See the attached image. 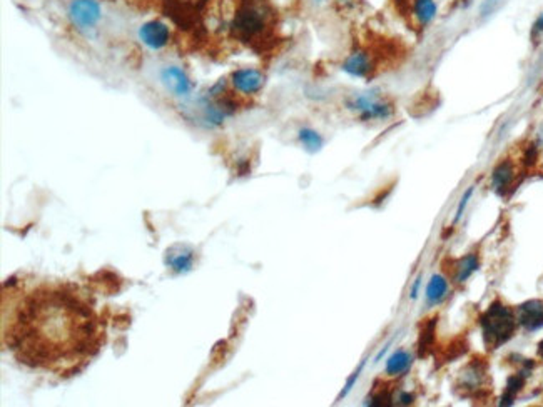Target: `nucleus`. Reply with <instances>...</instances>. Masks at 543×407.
Listing matches in <instances>:
<instances>
[{"mask_svg":"<svg viewBox=\"0 0 543 407\" xmlns=\"http://www.w3.org/2000/svg\"><path fill=\"white\" fill-rule=\"evenodd\" d=\"M104 337L92 302L67 284L27 292L6 331L15 361L57 375L81 373L99 354Z\"/></svg>","mask_w":543,"mask_h":407,"instance_id":"obj_1","label":"nucleus"},{"mask_svg":"<svg viewBox=\"0 0 543 407\" xmlns=\"http://www.w3.org/2000/svg\"><path fill=\"white\" fill-rule=\"evenodd\" d=\"M274 23L276 14L267 0H239L229 30L236 41L253 45L265 41L273 30Z\"/></svg>","mask_w":543,"mask_h":407,"instance_id":"obj_2","label":"nucleus"},{"mask_svg":"<svg viewBox=\"0 0 543 407\" xmlns=\"http://www.w3.org/2000/svg\"><path fill=\"white\" fill-rule=\"evenodd\" d=\"M346 109L361 122H387L395 117V104L378 89L353 94L346 98Z\"/></svg>","mask_w":543,"mask_h":407,"instance_id":"obj_3","label":"nucleus"},{"mask_svg":"<svg viewBox=\"0 0 543 407\" xmlns=\"http://www.w3.org/2000/svg\"><path fill=\"white\" fill-rule=\"evenodd\" d=\"M483 329V339L490 349H498L506 341H510L515 333L517 319L513 312L503 304L495 302L488 307V311L480 319Z\"/></svg>","mask_w":543,"mask_h":407,"instance_id":"obj_4","label":"nucleus"},{"mask_svg":"<svg viewBox=\"0 0 543 407\" xmlns=\"http://www.w3.org/2000/svg\"><path fill=\"white\" fill-rule=\"evenodd\" d=\"M67 19L77 32L88 35L99 25L102 7L97 0H70L67 6Z\"/></svg>","mask_w":543,"mask_h":407,"instance_id":"obj_5","label":"nucleus"},{"mask_svg":"<svg viewBox=\"0 0 543 407\" xmlns=\"http://www.w3.org/2000/svg\"><path fill=\"white\" fill-rule=\"evenodd\" d=\"M229 84L233 87L234 92L239 96H258L266 85V75L259 69L253 67H244V69H236L229 77Z\"/></svg>","mask_w":543,"mask_h":407,"instance_id":"obj_6","label":"nucleus"},{"mask_svg":"<svg viewBox=\"0 0 543 407\" xmlns=\"http://www.w3.org/2000/svg\"><path fill=\"white\" fill-rule=\"evenodd\" d=\"M159 81L171 96L178 98H187L192 94L194 84L186 70L179 65H166L161 69Z\"/></svg>","mask_w":543,"mask_h":407,"instance_id":"obj_7","label":"nucleus"},{"mask_svg":"<svg viewBox=\"0 0 543 407\" xmlns=\"http://www.w3.org/2000/svg\"><path fill=\"white\" fill-rule=\"evenodd\" d=\"M411 23L418 29H428L438 19L440 2L438 0H408L403 6Z\"/></svg>","mask_w":543,"mask_h":407,"instance_id":"obj_8","label":"nucleus"},{"mask_svg":"<svg viewBox=\"0 0 543 407\" xmlns=\"http://www.w3.org/2000/svg\"><path fill=\"white\" fill-rule=\"evenodd\" d=\"M137 35H139V41L151 50L164 49L171 41V30H169L167 23L157 21V19L144 22L139 27V34Z\"/></svg>","mask_w":543,"mask_h":407,"instance_id":"obj_9","label":"nucleus"},{"mask_svg":"<svg viewBox=\"0 0 543 407\" xmlns=\"http://www.w3.org/2000/svg\"><path fill=\"white\" fill-rule=\"evenodd\" d=\"M341 69L348 75H351V77L368 79L376 69L375 57H373V54L369 52V50L356 49L345 59Z\"/></svg>","mask_w":543,"mask_h":407,"instance_id":"obj_10","label":"nucleus"},{"mask_svg":"<svg viewBox=\"0 0 543 407\" xmlns=\"http://www.w3.org/2000/svg\"><path fill=\"white\" fill-rule=\"evenodd\" d=\"M515 177H517V167H515L513 160H500L491 171V189L497 194H505L513 185Z\"/></svg>","mask_w":543,"mask_h":407,"instance_id":"obj_11","label":"nucleus"},{"mask_svg":"<svg viewBox=\"0 0 543 407\" xmlns=\"http://www.w3.org/2000/svg\"><path fill=\"white\" fill-rule=\"evenodd\" d=\"M518 324L533 333L543 327V300H529L518 307Z\"/></svg>","mask_w":543,"mask_h":407,"instance_id":"obj_12","label":"nucleus"},{"mask_svg":"<svg viewBox=\"0 0 543 407\" xmlns=\"http://www.w3.org/2000/svg\"><path fill=\"white\" fill-rule=\"evenodd\" d=\"M413 364L411 354L407 353V351H396L388 357L387 366H385V373L391 377H396V375H403L410 371V367Z\"/></svg>","mask_w":543,"mask_h":407,"instance_id":"obj_13","label":"nucleus"},{"mask_svg":"<svg viewBox=\"0 0 543 407\" xmlns=\"http://www.w3.org/2000/svg\"><path fill=\"white\" fill-rule=\"evenodd\" d=\"M298 140H300L303 149L309 154L320 152L322 145H325V140H322L321 134L311 127H301L298 130Z\"/></svg>","mask_w":543,"mask_h":407,"instance_id":"obj_14","label":"nucleus"},{"mask_svg":"<svg viewBox=\"0 0 543 407\" xmlns=\"http://www.w3.org/2000/svg\"><path fill=\"white\" fill-rule=\"evenodd\" d=\"M448 294V280L443 275H431L430 282L427 286V300L430 304H438L447 298Z\"/></svg>","mask_w":543,"mask_h":407,"instance_id":"obj_15","label":"nucleus"},{"mask_svg":"<svg viewBox=\"0 0 543 407\" xmlns=\"http://www.w3.org/2000/svg\"><path fill=\"white\" fill-rule=\"evenodd\" d=\"M192 260H194V252L186 247H179L178 254H174V251H171V254H169V266L176 272L191 271Z\"/></svg>","mask_w":543,"mask_h":407,"instance_id":"obj_16","label":"nucleus"},{"mask_svg":"<svg viewBox=\"0 0 543 407\" xmlns=\"http://www.w3.org/2000/svg\"><path fill=\"white\" fill-rule=\"evenodd\" d=\"M478 267L480 262L477 254L467 255V258H463L458 262V266H456V280H458V282H467V280L471 278V274L478 271Z\"/></svg>","mask_w":543,"mask_h":407,"instance_id":"obj_17","label":"nucleus"},{"mask_svg":"<svg viewBox=\"0 0 543 407\" xmlns=\"http://www.w3.org/2000/svg\"><path fill=\"white\" fill-rule=\"evenodd\" d=\"M523 375H526V374L522 373V374H518V375H511V377L509 379V384H506L505 394H503L500 406L513 404L515 396H517V394L520 393V389H522V386H523Z\"/></svg>","mask_w":543,"mask_h":407,"instance_id":"obj_18","label":"nucleus"},{"mask_svg":"<svg viewBox=\"0 0 543 407\" xmlns=\"http://www.w3.org/2000/svg\"><path fill=\"white\" fill-rule=\"evenodd\" d=\"M435 319H431V322H428L427 326H424L423 333L420 335V351H422V354L431 346L433 337H435Z\"/></svg>","mask_w":543,"mask_h":407,"instance_id":"obj_19","label":"nucleus"},{"mask_svg":"<svg viewBox=\"0 0 543 407\" xmlns=\"http://www.w3.org/2000/svg\"><path fill=\"white\" fill-rule=\"evenodd\" d=\"M473 192H475V187H468L467 191H465V194H463V196H462V199H460L458 209H456V216H455V219H453L455 224L458 222L460 219H462L463 212H465L467 205H468V202H470V199H471V196H473Z\"/></svg>","mask_w":543,"mask_h":407,"instance_id":"obj_20","label":"nucleus"},{"mask_svg":"<svg viewBox=\"0 0 543 407\" xmlns=\"http://www.w3.org/2000/svg\"><path fill=\"white\" fill-rule=\"evenodd\" d=\"M543 37V12L538 14V17L535 19V22L532 23V30H530V39H532L533 43L540 42V39Z\"/></svg>","mask_w":543,"mask_h":407,"instance_id":"obj_21","label":"nucleus"},{"mask_svg":"<svg viewBox=\"0 0 543 407\" xmlns=\"http://www.w3.org/2000/svg\"><path fill=\"white\" fill-rule=\"evenodd\" d=\"M537 160H538V147L535 144H530L529 147L525 149V152H523V165L530 167V165L537 164Z\"/></svg>","mask_w":543,"mask_h":407,"instance_id":"obj_22","label":"nucleus"},{"mask_svg":"<svg viewBox=\"0 0 543 407\" xmlns=\"http://www.w3.org/2000/svg\"><path fill=\"white\" fill-rule=\"evenodd\" d=\"M500 0H483L482 6H480V15L482 17H488V15L493 14L495 10H497Z\"/></svg>","mask_w":543,"mask_h":407,"instance_id":"obj_23","label":"nucleus"},{"mask_svg":"<svg viewBox=\"0 0 543 407\" xmlns=\"http://www.w3.org/2000/svg\"><path fill=\"white\" fill-rule=\"evenodd\" d=\"M363 366H365V362H363V364H361L360 367H358V369L355 371V373H353V375H351V377H349V381H348V382H346V386H345V389H343V393H341V394H340V399H341V397H345V396H346V394H348V393H349V390H351V389H353V386H355V382H356V379H358V377H360V374H361V371H363Z\"/></svg>","mask_w":543,"mask_h":407,"instance_id":"obj_24","label":"nucleus"},{"mask_svg":"<svg viewBox=\"0 0 543 407\" xmlns=\"http://www.w3.org/2000/svg\"><path fill=\"white\" fill-rule=\"evenodd\" d=\"M396 399H398V404L410 406V404H413V401H415V396H413V394H410V393H400V396Z\"/></svg>","mask_w":543,"mask_h":407,"instance_id":"obj_25","label":"nucleus"},{"mask_svg":"<svg viewBox=\"0 0 543 407\" xmlns=\"http://www.w3.org/2000/svg\"><path fill=\"white\" fill-rule=\"evenodd\" d=\"M420 287H422V275H418V278L415 279V282L411 284V289H410V299H416V298H418Z\"/></svg>","mask_w":543,"mask_h":407,"instance_id":"obj_26","label":"nucleus"},{"mask_svg":"<svg viewBox=\"0 0 543 407\" xmlns=\"http://www.w3.org/2000/svg\"><path fill=\"white\" fill-rule=\"evenodd\" d=\"M176 2L184 3V6H192V7H198L199 3H203V2H204V0H176Z\"/></svg>","mask_w":543,"mask_h":407,"instance_id":"obj_27","label":"nucleus"},{"mask_svg":"<svg viewBox=\"0 0 543 407\" xmlns=\"http://www.w3.org/2000/svg\"><path fill=\"white\" fill-rule=\"evenodd\" d=\"M538 353H540V355H542V359H543V341L540 342V346H538Z\"/></svg>","mask_w":543,"mask_h":407,"instance_id":"obj_28","label":"nucleus"},{"mask_svg":"<svg viewBox=\"0 0 543 407\" xmlns=\"http://www.w3.org/2000/svg\"><path fill=\"white\" fill-rule=\"evenodd\" d=\"M407 2H408V0H400V3H401V6H404V3H407Z\"/></svg>","mask_w":543,"mask_h":407,"instance_id":"obj_29","label":"nucleus"}]
</instances>
